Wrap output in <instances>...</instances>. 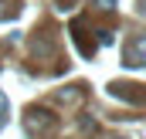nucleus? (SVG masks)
<instances>
[{
  "label": "nucleus",
  "instance_id": "1",
  "mask_svg": "<svg viewBox=\"0 0 146 139\" xmlns=\"http://www.w3.org/2000/svg\"><path fill=\"white\" fill-rule=\"evenodd\" d=\"M54 122H58V119H54L51 112H44V109H31V112H27V119H24V126H27V132H31V136H44V132H51V129H54Z\"/></svg>",
  "mask_w": 146,
  "mask_h": 139
},
{
  "label": "nucleus",
  "instance_id": "2",
  "mask_svg": "<svg viewBox=\"0 0 146 139\" xmlns=\"http://www.w3.org/2000/svg\"><path fill=\"white\" fill-rule=\"evenodd\" d=\"M126 65L136 68V65H146V37H133L129 48H126Z\"/></svg>",
  "mask_w": 146,
  "mask_h": 139
},
{
  "label": "nucleus",
  "instance_id": "3",
  "mask_svg": "<svg viewBox=\"0 0 146 139\" xmlns=\"http://www.w3.org/2000/svg\"><path fill=\"white\" fill-rule=\"evenodd\" d=\"M3 109H7V99L0 95V126H3Z\"/></svg>",
  "mask_w": 146,
  "mask_h": 139
},
{
  "label": "nucleus",
  "instance_id": "4",
  "mask_svg": "<svg viewBox=\"0 0 146 139\" xmlns=\"http://www.w3.org/2000/svg\"><path fill=\"white\" fill-rule=\"evenodd\" d=\"M112 3H115V0H99V7H102V10H109Z\"/></svg>",
  "mask_w": 146,
  "mask_h": 139
},
{
  "label": "nucleus",
  "instance_id": "5",
  "mask_svg": "<svg viewBox=\"0 0 146 139\" xmlns=\"http://www.w3.org/2000/svg\"><path fill=\"white\" fill-rule=\"evenodd\" d=\"M75 0H58V7H61V10H65V7H72Z\"/></svg>",
  "mask_w": 146,
  "mask_h": 139
}]
</instances>
